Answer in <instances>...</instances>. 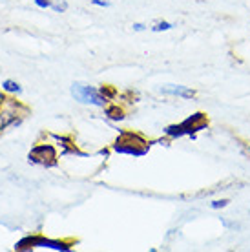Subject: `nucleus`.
Here are the masks:
<instances>
[{"mask_svg": "<svg viewBox=\"0 0 250 252\" xmlns=\"http://www.w3.org/2000/svg\"><path fill=\"white\" fill-rule=\"evenodd\" d=\"M148 141H144L139 133L133 132H123L119 139L113 145V152L117 154H126V156H133V158H141L148 152Z\"/></svg>", "mask_w": 250, "mask_h": 252, "instance_id": "f257e3e1", "label": "nucleus"}, {"mask_svg": "<svg viewBox=\"0 0 250 252\" xmlns=\"http://www.w3.org/2000/svg\"><path fill=\"white\" fill-rule=\"evenodd\" d=\"M26 114H28V108L24 104L17 102L13 97L0 95V132L15 123H20Z\"/></svg>", "mask_w": 250, "mask_h": 252, "instance_id": "f03ea898", "label": "nucleus"}, {"mask_svg": "<svg viewBox=\"0 0 250 252\" xmlns=\"http://www.w3.org/2000/svg\"><path fill=\"white\" fill-rule=\"evenodd\" d=\"M17 251H31V249H50V251H71V243L59 240H48L44 236H26L24 240H20L15 245Z\"/></svg>", "mask_w": 250, "mask_h": 252, "instance_id": "7ed1b4c3", "label": "nucleus"}, {"mask_svg": "<svg viewBox=\"0 0 250 252\" xmlns=\"http://www.w3.org/2000/svg\"><path fill=\"white\" fill-rule=\"evenodd\" d=\"M71 95L79 102H84V104H94V106H100V108H104L108 104V97H104V95L100 94V90L94 88V86L81 84V82H75L71 86Z\"/></svg>", "mask_w": 250, "mask_h": 252, "instance_id": "20e7f679", "label": "nucleus"}, {"mask_svg": "<svg viewBox=\"0 0 250 252\" xmlns=\"http://www.w3.org/2000/svg\"><path fill=\"white\" fill-rule=\"evenodd\" d=\"M30 163L40 164V166H55L57 150L51 145H37L30 152Z\"/></svg>", "mask_w": 250, "mask_h": 252, "instance_id": "39448f33", "label": "nucleus"}, {"mask_svg": "<svg viewBox=\"0 0 250 252\" xmlns=\"http://www.w3.org/2000/svg\"><path fill=\"white\" fill-rule=\"evenodd\" d=\"M181 126H183V130H185V135H194L195 132H199V130H203V128H207L208 119L205 114L197 112V114L190 115L188 119L183 121Z\"/></svg>", "mask_w": 250, "mask_h": 252, "instance_id": "423d86ee", "label": "nucleus"}, {"mask_svg": "<svg viewBox=\"0 0 250 252\" xmlns=\"http://www.w3.org/2000/svg\"><path fill=\"white\" fill-rule=\"evenodd\" d=\"M161 92L166 95H175V97H183V99H192L195 97V92L188 86H181V84H166L161 88Z\"/></svg>", "mask_w": 250, "mask_h": 252, "instance_id": "0eeeda50", "label": "nucleus"}, {"mask_svg": "<svg viewBox=\"0 0 250 252\" xmlns=\"http://www.w3.org/2000/svg\"><path fill=\"white\" fill-rule=\"evenodd\" d=\"M2 90L6 92V94H11V95H17L22 92V88H20L19 82L11 81V79H6V81L2 82Z\"/></svg>", "mask_w": 250, "mask_h": 252, "instance_id": "6e6552de", "label": "nucleus"}, {"mask_svg": "<svg viewBox=\"0 0 250 252\" xmlns=\"http://www.w3.org/2000/svg\"><path fill=\"white\" fill-rule=\"evenodd\" d=\"M106 115L113 121H123V119H125V112H123L119 106H115V104H113V106H110V108H106Z\"/></svg>", "mask_w": 250, "mask_h": 252, "instance_id": "1a4fd4ad", "label": "nucleus"}, {"mask_svg": "<svg viewBox=\"0 0 250 252\" xmlns=\"http://www.w3.org/2000/svg\"><path fill=\"white\" fill-rule=\"evenodd\" d=\"M172 28H174V24H172V22H166V20H161V22H156V26L152 28V32L161 33V32H168V30H172Z\"/></svg>", "mask_w": 250, "mask_h": 252, "instance_id": "9d476101", "label": "nucleus"}, {"mask_svg": "<svg viewBox=\"0 0 250 252\" xmlns=\"http://www.w3.org/2000/svg\"><path fill=\"white\" fill-rule=\"evenodd\" d=\"M51 9H53V11H57V13H64L66 11V9H68V4H66V2H53V4H51Z\"/></svg>", "mask_w": 250, "mask_h": 252, "instance_id": "9b49d317", "label": "nucleus"}, {"mask_svg": "<svg viewBox=\"0 0 250 252\" xmlns=\"http://www.w3.org/2000/svg\"><path fill=\"white\" fill-rule=\"evenodd\" d=\"M99 90H100V94L104 95V97H108V101H110L112 97H115V90L110 88V86H102V88H99Z\"/></svg>", "mask_w": 250, "mask_h": 252, "instance_id": "f8f14e48", "label": "nucleus"}, {"mask_svg": "<svg viewBox=\"0 0 250 252\" xmlns=\"http://www.w3.org/2000/svg\"><path fill=\"white\" fill-rule=\"evenodd\" d=\"M226 205H228V199H216V201H212L210 207H212L214 210H219V208H225Z\"/></svg>", "mask_w": 250, "mask_h": 252, "instance_id": "ddd939ff", "label": "nucleus"}, {"mask_svg": "<svg viewBox=\"0 0 250 252\" xmlns=\"http://www.w3.org/2000/svg\"><path fill=\"white\" fill-rule=\"evenodd\" d=\"M51 4H53V0H35V6L40 9H48V7H51Z\"/></svg>", "mask_w": 250, "mask_h": 252, "instance_id": "4468645a", "label": "nucleus"}, {"mask_svg": "<svg viewBox=\"0 0 250 252\" xmlns=\"http://www.w3.org/2000/svg\"><path fill=\"white\" fill-rule=\"evenodd\" d=\"M92 4L99 7H110V2H108V0H92Z\"/></svg>", "mask_w": 250, "mask_h": 252, "instance_id": "2eb2a0df", "label": "nucleus"}, {"mask_svg": "<svg viewBox=\"0 0 250 252\" xmlns=\"http://www.w3.org/2000/svg\"><path fill=\"white\" fill-rule=\"evenodd\" d=\"M131 28H133V32H144V30H146V26L141 24V22H135V24L131 26Z\"/></svg>", "mask_w": 250, "mask_h": 252, "instance_id": "dca6fc26", "label": "nucleus"}]
</instances>
